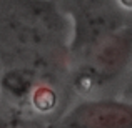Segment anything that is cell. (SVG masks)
<instances>
[{"label": "cell", "mask_w": 132, "mask_h": 128, "mask_svg": "<svg viewBox=\"0 0 132 128\" xmlns=\"http://www.w3.org/2000/svg\"><path fill=\"white\" fill-rule=\"evenodd\" d=\"M70 23L55 0H0V45L22 58L69 52Z\"/></svg>", "instance_id": "cell-1"}, {"label": "cell", "mask_w": 132, "mask_h": 128, "mask_svg": "<svg viewBox=\"0 0 132 128\" xmlns=\"http://www.w3.org/2000/svg\"><path fill=\"white\" fill-rule=\"evenodd\" d=\"M82 63L74 75V86L87 95L116 82L130 67L132 28L124 25L104 35L80 53Z\"/></svg>", "instance_id": "cell-2"}, {"label": "cell", "mask_w": 132, "mask_h": 128, "mask_svg": "<svg viewBox=\"0 0 132 128\" xmlns=\"http://www.w3.org/2000/svg\"><path fill=\"white\" fill-rule=\"evenodd\" d=\"M70 23L69 52L80 55L104 35L129 25L119 0H55Z\"/></svg>", "instance_id": "cell-3"}, {"label": "cell", "mask_w": 132, "mask_h": 128, "mask_svg": "<svg viewBox=\"0 0 132 128\" xmlns=\"http://www.w3.org/2000/svg\"><path fill=\"white\" fill-rule=\"evenodd\" d=\"M64 128H132V105L124 100H85L69 110Z\"/></svg>", "instance_id": "cell-4"}, {"label": "cell", "mask_w": 132, "mask_h": 128, "mask_svg": "<svg viewBox=\"0 0 132 128\" xmlns=\"http://www.w3.org/2000/svg\"><path fill=\"white\" fill-rule=\"evenodd\" d=\"M39 82V75L30 67H13L0 77V88L12 100H27L32 88Z\"/></svg>", "instance_id": "cell-5"}, {"label": "cell", "mask_w": 132, "mask_h": 128, "mask_svg": "<svg viewBox=\"0 0 132 128\" xmlns=\"http://www.w3.org/2000/svg\"><path fill=\"white\" fill-rule=\"evenodd\" d=\"M30 105L34 106V110L39 113H48L55 108L59 102V96H57V92H55L54 86L47 85V83H42V82H37L35 86L32 88L29 98Z\"/></svg>", "instance_id": "cell-6"}, {"label": "cell", "mask_w": 132, "mask_h": 128, "mask_svg": "<svg viewBox=\"0 0 132 128\" xmlns=\"http://www.w3.org/2000/svg\"><path fill=\"white\" fill-rule=\"evenodd\" d=\"M0 128H22V125H12V123H9V125H3Z\"/></svg>", "instance_id": "cell-7"}]
</instances>
